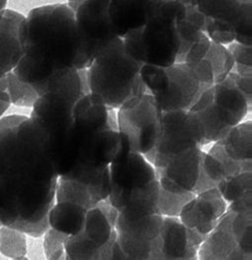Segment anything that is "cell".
Returning a JSON list of instances; mask_svg holds the SVG:
<instances>
[{
  "label": "cell",
  "mask_w": 252,
  "mask_h": 260,
  "mask_svg": "<svg viewBox=\"0 0 252 260\" xmlns=\"http://www.w3.org/2000/svg\"><path fill=\"white\" fill-rule=\"evenodd\" d=\"M116 115L118 131L132 150L144 155L154 148L162 132L163 113L150 93L130 100Z\"/></svg>",
  "instance_id": "9"
},
{
  "label": "cell",
  "mask_w": 252,
  "mask_h": 260,
  "mask_svg": "<svg viewBox=\"0 0 252 260\" xmlns=\"http://www.w3.org/2000/svg\"><path fill=\"white\" fill-rule=\"evenodd\" d=\"M206 236L183 225L178 217L164 216L161 248L167 260L197 259V252Z\"/></svg>",
  "instance_id": "15"
},
{
  "label": "cell",
  "mask_w": 252,
  "mask_h": 260,
  "mask_svg": "<svg viewBox=\"0 0 252 260\" xmlns=\"http://www.w3.org/2000/svg\"><path fill=\"white\" fill-rule=\"evenodd\" d=\"M196 6L205 21L210 41L229 45L233 42L252 46V0H179Z\"/></svg>",
  "instance_id": "8"
},
{
  "label": "cell",
  "mask_w": 252,
  "mask_h": 260,
  "mask_svg": "<svg viewBox=\"0 0 252 260\" xmlns=\"http://www.w3.org/2000/svg\"><path fill=\"white\" fill-rule=\"evenodd\" d=\"M216 142L229 159L246 167H252L251 121L240 123Z\"/></svg>",
  "instance_id": "20"
},
{
  "label": "cell",
  "mask_w": 252,
  "mask_h": 260,
  "mask_svg": "<svg viewBox=\"0 0 252 260\" xmlns=\"http://www.w3.org/2000/svg\"><path fill=\"white\" fill-rule=\"evenodd\" d=\"M142 66L128 54L123 40L117 38L85 69L88 90L107 107L118 110L130 100L147 92L140 75Z\"/></svg>",
  "instance_id": "4"
},
{
  "label": "cell",
  "mask_w": 252,
  "mask_h": 260,
  "mask_svg": "<svg viewBox=\"0 0 252 260\" xmlns=\"http://www.w3.org/2000/svg\"><path fill=\"white\" fill-rule=\"evenodd\" d=\"M7 92L10 103L18 107L33 108L39 99L35 88L30 84L20 81L12 71L7 74Z\"/></svg>",
  "instance_id": "27"
},
{
  "label": "cell",
  "mask_w": 252,
  "mask_h": 260,
  "mask_svg": "<svg viewBox=\"0 0 252 260\" xmlns=\"http://www.w3.org/2000/svg\"><path fill=\"white\" fill-rule=\"evenodd\" d=\"M1 205H2V195H1V189H0V208H1Z\"/></svg>",
  "instance_id": "35"
},
{
  "label": "cell",
  "mask_w": 252,
  "mask_h": 260,
  "mask_svg": "<svg viewBox=\"0 0 252 260\" xmlns=\"http://www.w3.org/2000/svg\"><path fill=\"white\" fill-rule=\"evenodd\" d=\"M190 260H197V259H190Z\"/></svg>",
  "instance_id": "38"
},
{
  "label": "cell",
  "mask_w": 252,
  "mask_h": 260,
  "mask_svg": "<svg viewBox=\"0 0 252 260\" xmlns=\"http://www.w3.org/2000/svg\"><path fill=\"white\" fill-rule=\"evenodd\" d=\"M64 256H65V254H64ZM64 256L61 258V259H59V260H65V258H64Z\"/></svg>",
  "instance_id": "37"
},
{
  "label": "cell",
  "mask_w": 252,
  "mask_h": 260,
  "mask_svg": "<svg viewBox=\"0 0 252 260\" xmlns=\"http://www.w3.org/2000/svg\"><path fill=\"white\" fill-rule=\"evenodd\" d=\"M163 0H109L108 13L119 38L144 25L160 9Z\"/></svg>",
  "instance_id": "17"
},
{
  "label": "cell",
  "mask_w": 252,
  "mask_h": 260,
  "mask_svg": "<svg viewBox=\"0 0 252 260\" xmlns=\"http://www.w3.org/2000/svg\"><path fill=\"white\" fill-rule=\"evenodd\" d=\"M228 203L217 188H211L195 195L183 206L178 216L184 226L207 236L227 210Z\"/></svg>",
  "instance_id": "14"
},
{
  "label": "cell",
  "mask_w": 252,
  "mask_h": 260,
  "mask_svg": "<svg viewBox=\"0 0 252 260\" xmlns=\"http://www.w3.org/2000/svg\"><path fill=\"white\" fill-rule=\"evenodd\" d=\"M6 3H7V0H0V11L5 9Z\"/></svg>",
  "instance_id": "34"
},
{
  "label": "cell",
  "mask_w": 252,
  "mask_h": 260,
  "mask_svg": "<svg viewBox=\"0 0 252 260\" xmlns=\"http://www.w3.org/2000/svg\"><path fill=\"white\" fill-rule=\"evenodd\" d=\"M227 48L234 61L232 72L242 76L252 77V46L233 42Z\"/></svg>",
  "instance_id": "29"
},
{
  "label": "cell",
  "mask_w": 252,
  "mask_h": 260,
  "mask_svg": "<svg viewBox=\"0 0 252 260\" xmlns=\"http://www.w3.org/2000/svg\"><path fill=\"white\" fill-rule=\"evenodd\" d=\"M102 249L103 247L90 242L81 231L76 235L68 236L64 245L65 257L69 260H98Z\"/></svg>",
  "instance_id": "24"
},
{
  "label": "cell",
  "mask_w": 252,
  "mask_h": 260,
  "mask_svg": "<svg viewBox=\"0 0 252 260\" xmlns=\"http://www.w3.org/2000/svg\"><path fill=\"white\" fill-rule=\"evenodd\" d=\"M78 99L62 91L46 92L39 96L29 116L47 139L58 177L68 175L78 158L81 137L74 111Z\"/></svg>",
  "instance_id": "3"
},
{
  "label": "cell",
  "mask_w": 252,
  "mask_h": 260,
  "mask_svg": "<svg viewBox=\"0 0 252 260\" xmlns=\"http://www.w3.org/2000/svg\"><path fill=\"white\" fill-rule=\"evenodd\" d=\"M10 104V98L7 90H0V117L7 111Z\"/></svg>",
  "instance_id": "32"
},
{
  "label": "cell",
  "mask_w": 252,
  "mask_h": 260,
  "mask_svg": "<svg viewBox=\"0 0 252 260\" xmlns=\"http://www.w3.org/2000/svg\"><path fill=\"white\" fill-rule=\"evenodd\" d=\"M204 60L211 66L214 84L224 80L233 71L234 61L225 45L211 41Z\"/></svg>",
  "instance_id": "23"
},
{
  "label": "cell",
  "mask_w": 252,
  "mask_h": 260,
  "mask_svg": "<svg viewBox=\"0 0 252 260\" xmlns=\"http://www.w3.org/2000/svg\"><path fill=\"white\" fill-rule=\"evenodd\" d=\"M25 235L17 230L1 226L0 229V252L10 259H19L26 254Z\"/></svg>",
  "instance_id": "25"
},
{
  "label": "cell",
  "mask_w": 252,
  "mask_h": 260,
  "mask_svg": "<svg viewBox=\"0 0 252 260\" xmlns=\"http://www.w3.org/2000/svg\"><path fill=\"white\" fill-rule=\"evenodd\" d=\"M67 237V235L52 228L44 234L43 248L47 260H59L64 256V245Z\"/></svg>",
  "instance_id": "30"
},
{
  "label": "cell",
  "mask_w": 252,
  "mask_h": 260,
  "mask_svg": "<svg viewBox=\"0 0 252 260\" xmlns=\"http://www.w3.org/2000/svg\"><path fill=\"white\" fill-rule=\"evenodd\" d=\"M178 0H163L158 12L141 27L122 38L128 54L142 65L167 67L176 63L180 39L176 27Z\"/></svg>",
  "instance_id": "7"
},
{
  "label": "cell",
  "mask_w": 252,
  "mask_h": 260,
  "mask_svg": "<svg viewBox=\"0 0 252 260\" xmlns=\"http://www.w3.org/2000/svg\"><path fill=\"white\" fill-rule=\"evenodd\" d=\"M252 77L231 72L203 91L190 111L204 129V145L224 138L251 111Z\"/></svg>",
  "instance_id": "5"
},
{
  "label": "cell",
  "mask_w": 252,
  "mask_h": 260,
  "mask_svg": "<svg viewBox=\"0 0 252 260\" xmlns=\"http://www.w3.org/2000/svg\"><path fill=\"white\" fill-rule=\"evenodd\" d=\"M252 172H244L220 181L216 188L227 203H231L251 191Z\"/></svg>",
  "instance_id": "26"
},
{
  "label": "cell",
  "mask_w": 252,
  "mask_h": 260,
  "mask_svg": "<svg viewBox=\"0 0 252 260\" xmlns=\"http://www.w3.org/2000/svg\"><path fill=\"white\" fill-rule=\"evenodd\" d=\"M108 6L109 0H85L74 11L80 40L78 70L86 69L104 48L119 38L112 26Z\"/></svg>",
  "instance_id": "12"
},
{
  "label": "cell",
  "mask_w": 252,
  "mask_h": 260,
  "mask_svg": "<svg viewBox=\"0 0 252 260\" xmlns=\"http://www.w3.org/2000/svg\"><path fill=\"white\" fill-rule=\"evenodd\" d=\"M118 211L108 199L90 207L85 214L81 233L98 247H104L116 235L115 224Z\"/></svg>",
  "instance_id": "19"
},
{
  "label": "cell",
  "mask_w": 252,
  "mask_h": 260,
  "mask_svg": "<svg viewBox=\"0 0 252 260\" xmlns=\"http://www.w3.org/2000/svg\"><path fill=\"white\" fill-rule=\"evenodd\" d=\"M195 195L193 193H170L164 191L160 188L159 200H158V209L163 216L178 217L181 209L185 204H187Z\"/></svg>",
  "instance_id": "28"
},
{
  "label": "cell",
  "mask_w": 252,
  "mask_h": 260,
  "mask_svg": "<svg viewBox=\"0 0 252 260\" xmlns=\"http://www.w3.org/2000/svg\"><path fill=\"white\" fill-rule=\"evenodd\" d=\"M204 145V129L198 117L190 110L165 112L162 132L154 148L144 154L153 168L162 167L170 158Z\"/></svg>",
  "instance_id": "10"
},
{
  "label": "cell",
  "mask_w": 252,
  "mask_h": 260,
  "mask_svg": "<svg viewBox=\"0 0 252 260\" xmlns=\"http://www.w3.org/2000/svg\"><path fill=\"white\" fill-rule=\"evenodd\" d=\"M58 178L47 139L29 117L0 119V226L44 236Z\"/></svg>",
  "instance_id": "1"
},
{
  "label": "cell",
  "mask_w": 252,
  "mask_h": 260,
  "mask_svg": "<svg viewBox=\"0 0 252 260\" xmlns=\"http://www.w3.org/2000/svg\"><path fill=\"white\" fill-rule=\"evenodd\" d=\"M11 260H28V259L25 258V257H23V258H19V259H11Z\"/></svg>",
  "instance_id": "36"
},
{
  "label": "cell",
  "mask_w": 252,
  "mask_h": 260,
  "mask_svg": "<svg viewBox=\"0 0 252 260\" xmlns=\"http://www.w3.org/2000/svg\"><path fill=\"white\" fill-rule=\"evenodd\" d=\"M20 41L22 57L12 72L34 88L65 70L78 67L80 40L74 12L67 4L32 9L21 23Z\"/></svg>",
  "instance_id": "2"
},
{
  "label": "cell",
  "mask_w": 252,
  "mask_h": 260,
  "mask_svg": "<svg viewBox=\"0 0 252 260\" xmlns=\"http://www.w3.org/2000/svg\"><path fill=\"white\" fill-rule=\"evenodd\" d=\"M23 19L17 11H0V77L11 72L22 57L20 26Z\"/></svg>",
  "instance_id": "18"
},
{
  "label": "cell",
  "mask_w": 252,
  "mask_h": 260,
  "mask_svg": "<svg viewBox=\"0 0 252 260\" xmlns=\"http://www.w3.org/2000/svg\"><path fill=\"white\" fill-rule=\"evenodd\" d=\"M84 1H85V0H68V1H67V5H68V7L74 12V11L77 9V7H78L79 5H81Z\"/></svg>",
  "instance_id": "33"
},
{
  "label": "cell",
  "mask_w": 252,
  "mask_h": 260,
  "mask_svg": "<svg viewBox=\"0 0 252 260\" xmlns=\"http://www.w3.org/2000/svg\"><path fill=\"white\" fill-rule=\"evenodd\" d=\"M197 260H252L251 254L242 249L233 233L227 210L200 245Z\"/></svg>",
  "instance_id": "16"
},
{
  "label": "cell",
  "mask_w": 252,
  "mask_h": 260,
  "mask_svg": "<svg viewBox=\"0 0 252 260\" xmlns=\"http://www.w3.org/2000/svg\"><path fill=\"white\" fill-rule=\"evenodd\" d=\"M203 152L202 147H196L154 168L160 188L170 193H193L200 175Z\"/></svg>",
  "instance_id": "13"
},
{
  "label": "cell",
  "mask_w": 252,
  "mask_h": 260,
  "mask_svg": "<svg viewBox=\"0 0 252 260\" xmlns=\"http://www.w3.org/2000/svg\"><path fill=\"white\" fill-rule=\"evenodd\" d=\"M140 75L162 113L190 110L200 94L214 84L211 66L206 60L167 67L143 65Z\"/></svg>",
  "instance_id": "6"
},
{
  "label": "cell",
  "mask_w": 252,
  "mask_h": 260,
  "mask_svg": "<svg viewBox=\"0 0 252 260\" xmlns=\"http://www.w3.org/2000/svg\"><path fill=\"white\" fill-rule=\"evenodd\" d=\"M227 210L239 213H252V192L249 191L235 201L229 203Z\"/></svg>",
  "instance_id": "31"
},
{
  "label": "cell",
  "mask_w": 252,
  "mask_h": 260,
  "mask_svg": "<svg viewBox=\"0 0 252 260\" xmlns=\"http://www.w3.org/2000/svg\"><path fill=\"white\" fill-rule=\"evenodd\" d=\"M86 211L87 209L77 204L56 202L48 214L49 225L67 236L76 235L83 228Z\"/></svg>",
  "instance_id": "21"
},
{
  "label": "cell",
  "mask_w": 252,
  "mask_h": 260,
  "mask_svg": "<svg viewBox=\"0 0 252 260\" xmlns=\"http://www.w3.org/2000/svg\"><path fill=\"white\" fill-rule=\"evenodd\" d=\"M55 199L56 202H68L77 204L87 210L94 206L87 185L63 177L58 178Z\"/></svg>",
  "instance_id": "22"
},
{
  "label": "cell",
  "mask_w": 252,
  "mask_h": 260,
  "mask_svg": "<svg viewBox=\"0 0 252 260\" xmlns=\"http://www.w3.org/2000/svg\"><path fill=\"white\" fill-rule=\"evenodd\" d=\"M109 175L111 192L108 201L117 211L131 194L158 180L153 166L142 154L132 150L123 138L109 166Z\"/></svg>",
  "instance_id": "11"
}]
</instances>
